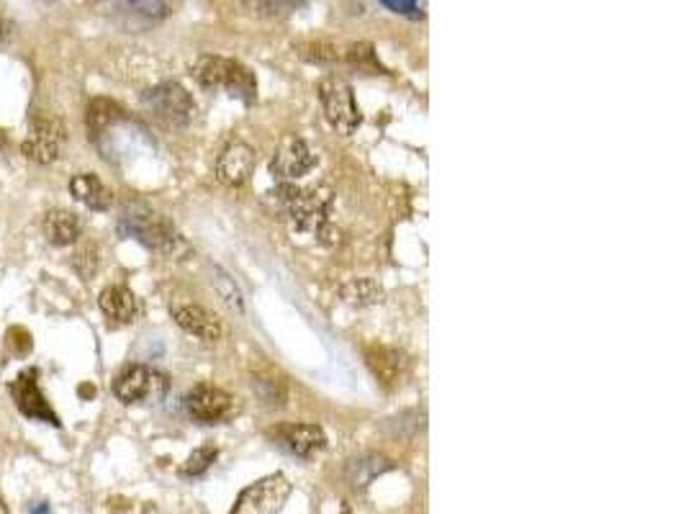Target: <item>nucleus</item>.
Returning <instances> with one entry per match:
<instances>
[{"instance_id":"obj_1","label":"nucleus","mask_w":686,"mask_h":514,"mask_svg":"<svg viewBox=\"0 0 686 514\" xmlns=\"http://www.w3.org/2000/svg\"><path fill=\"white\" fill-rule=\"evenodd\" d=\"M119 229H122V235L134 237L137 242L145 245V248L160 252V255L165 258H183L188 255L190 250L180 231L175 229L165 216L147 206V203H129V206L122 211Z\"/></svg>"},{"instance_id":"obj_2","label":"nucleus","mask_w":686,"mask_h":514,"mask_svg":"<svg viewBox=\"0 0 686 514\" xmlns=\"http://www.w3.org/2000/svg\"><path fill=\"white\" fill-rule=\"evenodd\" d=\"M267 199L275 201V206L294 222L296 229L324 237V231L329 227L327 216L332 209V191L327 186L296 188L283 183V186L267 193Z\"/></svg>"},{"instance_id":"obj_3","label":"nucleus","mask_w":686,"mask_h":514,"mask_svg":"<svg viewBox=\"0 0 686 514\" xmlns=\"http://www.w3.org/2000/svg\"><path fill=\"white\" fill-rule=\"evenodd\" d=\"M194 77L203 88H224L232 98L252 103L258 98V80L252 70H247L242 62L219 58V54H203L196 60Z\"/></svg>"},{"instance_id":"obj_4","label":"nucleus","mask_w":686,"mask_h":514,"mask_svg":"<svg viewBox=\"0 0 686 514\" xmlns=\"http://www.w3.org/2000/svg\"><path fill=\"white\" fill-rule=\"evenodd\" d=\"M170 381L165 373L150 368V365H126L113 378V397L122 404H158L167 397Z\"/></svg>"},{"instance_id":"obj_5","label":"nucleus","mask_w":686,"mask_h":514,"mask_svg":"<svg viewBox=\"0 0 686 514\" xmlns=\"http://www.w3.org/2000/svg\"><path fill=\"white\" fill-rule=\"evenodd\" d=\"M320 101L324 109L327 122L335 126L339 134H352L363 124V114H360V105L352 93L350 83H345L342 77L329 75L320 83Z\"/></svg>"},{"instance_id":"obj_6","label":"nucleus","mask_w":686,"mask_h":514,"mask_svg":"<svg viewBox=\"0 0 686 514\" xmlns=\"http://www.w3.org/2000/svg\"><path fill=\"white\" fill-rule=\"evenodd\" d=\"M291 497V481L283 474L260 478L239 494L232 514H278Z\"/></svg>"},{"instance_id":"obj_7","label":"nucleus","mask_w":686,"mask_h":514,"mask_svg":"<svg viewBox=\"0 0 686 514\" xmlns=\"http://www.w3.org/2000/svg\"><path fill=\"white\" fill-rule=\"evenodd\" d=\"M141 103L152 111L160 122L170 126H188L196 116V103L190 93L178 83H162V86L147 90Z\"/></svg>"},{"instance_id":"obj_8","label":"nucleus","mask_w":686,"mask_h":514,"mask_svg":"<svg viewBox=\"0 0 686 514\" xmlns=\"http://www.w3.org/2000/svg\"><path fill=\"white\" fill-rule=\"evenodd\" d=\"M9 391H11L13 401H16L18 412L24 414V417L34 419V422H47V425H52V427L62 425L52 406H49L47 397L39 389V371L37 368L21 371L18 376L9 384Z\"/></svg>"},{"instance_id":"obj_9","label":"nucleus","mask_w":686,"mask_h":514,"mask_svg":"<svg viewBox=\"0 0 686 514\" xmlns=\"http://www.w3.org/2000/svg\"><path fill=\"white\" fill-rule=\"evenodd\" d=\"M186 410L190 417L201 425H219V422L232 419L237 414V399L216 386L198 384L188 391Z\"/></svg>"},{"instance_id":"obj_10","label":"nucleus","mask_w":686,"mask_h":514,"mask_svg":"<svg viewBox=\"0 0 686 514\" xmlns=\"http://www.w3.org/2000/svg\"><path fill=\"white\" fill-rule=\"evenodd\" d=\"M62 147H65V124L52 116H34L28 137L21 145L26 158L39 162V165H49L60 158Z\"/></svg>"},{"instance_id":"obj_11","label":"nucleus","mask_w":686,"mask_h":514,"mask_svg":"<svg viewBox=\"0 0 686 514\" xmlns=\"http://www.w3.org/2000/svg\"><path fill=\"white\" fill-rule=\"evenodd\" d=\"M316 165V154L301 137H286L271 160V173L278 180H296Z\"/></svg>"},{"instance_id":"obj_12","label":"nucleus","mask_w":686,"mask_h":514,"mask_svg":"<svg viewBox=\"0 0 686 514\" xmlns=\"http://www.w3.org/2000/svg\"><path fill=\"white\" fill-rule=\"evenodd\" d=\"M254 150L245 142L226 145L216 160V175L226 186H245L254 173Z\"/></svg>"},{"instance_id":"obj_13","label":"nucleus","mask_w":686,"mask_h":514,"mask_svg":"<svg viewBox=\"0 0 686 514\" xmlns=\"http://www.w3.org/2000/svg\"><path fill=\"white\" fill-rule=\"evenodd\" d=\"M280 446L294 453L296 457H303V461H311L327 448V435L320 425H288L278 429Z\"/></svg>"},{"instance_id":"obj_14","label":"nucleus","mask_w":686,"mask_h":514,"mask_svg":"<svg viewBox=\"0 0 686 514\" xmlns=\"http://www.w3.org/2000/svg\"><path fill=\"white\" fill-rule=\"evenodd\" d=\"M101 312L116 324H132L139 316V301L126 286H105L98 296Z\"/></svg>"},{"instance_id":"obj_15","label":"nucleus","mask_w":686,"mask_h":514,"mask_svg":"<svg viewBox=\"0 0 686 514\" xmlns=\"http://www.w3.org/2000/svg\"><path fill=\"white\" fill-rule=\"evenodd\" d=\"M365 361L384 386H396L401 381V376H404V371H407V355L399 353V350H394V348H384V344L367 348Z\"/></svg>"},{"instance_id":"obj_16","label":"nucleus","mask_w":686,"mask_h":514,"mask_svg":"<svg viewBox=\"0 0 686 514\" xmlns=\"http://www.w3.org/2000/svg\"><path fill=\"white\" fill-rule=\"evenodd\" d=\"M80 229V220L67 209L47 211L45 220H41V231H45L47 242L54 245V248H67V245L77 242Z\"/></svg>"},{"instance_id":"obj_17","label":"nucleus","mask_w":686,"mask_h":514,"mask_svg":"<svg viewBox=\"0 0 686 514\" xmlns=\"http://www.w3.org/2000/svg\"><path fill=\"white\" fill-rule=\"evenodd\" d=\"M175 322H178L180 329H186L188 335L198 337V340H207V342H216L222 337V324L216 322V316H211L207 309L201 306H178L173 312Z\"/></svg>"},{"instance_id":"obj_18","label":"nucleus","mask_w":686,"mask_h":514,"mask_svg":"<svg viewBox=\"0 0 686 514\" xmlns=\"http://www.w3.org/2000/svg\"><path fill=\"white\" fill-rule=\"evenodd\" d=\"M70 193L75 196L77 201L85 203L93 211H109L113 203V193L103 186V180L93 173H80L70 180Z\"/></svg>"},{"instance_id":"obj_19","label":"nucleus","mask_w":686,"mask_h":514,"mask_svg":"<svg viewBox=\"0 0 686 514\" xmlns=\"http://www.w3.org/2000/svg\"><path fill=\"white\" fill-rule=\"evenodd\" d=\"M113 9L124 16V26H129L134 32L160 24L162 18L170 16V5L158 3V0H147V3H119Z\"/></svg>"},{"instance_id":"obj_20","label":"nucleus","mask_w":686,"mask_h":514,"mask_svg":"<svg viewBox=\"0 0 686 514\" xmlns=\"http://www.w3.org/2000/svg\"><path fill=\"white\" fill-rule=\"evenodd\" d=\"M126 111L119 103L109 101V98H96L88 105V129L90 137L98 139L101 134H105L109 129H113L119 122H124Z\"/></svg>"},{"instance_id":"obj_21","label":"nucleus","mask_w":686,"mask_h":514,"mask_svg":"<svg viewBox=\"0 0 686 514\" xmlns=\"http://www.w3.org/2000/svg\"><path fill=\"white\" fill-rule=\"evenodd\" d=\"M388 468H391V463H388V457L376 455V453H365V455L352 457V461H348V468H345V476H348V481H350L352 486H367L376 476L386 474Z\"/></svg>"},{"instance_id":"obj_22","label":"nucleus","mask_w":686,"mask_h":514,"mask_svg":"<svg viewBox=\"0 0 686 514\" xmlns=\"http://www.w3.org/2000/svg\"><path fill=\"white\" fill-rule=\"evenodd\" d=\"M381 296H384V291H381V286L373 278H356L350 280L348 286H342V299L348 301L350 306L378 304Z\"/></svg>"},{"instance_id":"obj_23","label":"nucleus","mask_w":686,"mask_h":514,"mask_svg":"<svg viewBox=\"0 0 686 514\" xmlns=\"http://www.w3.org/2000/svg\"><path fill=\"white\" fill-rule=\"evenodd\" d=\"M216 457H219V450H216V448H211V446H203V448L194 450V453H190L188 461L183 463L180 476H186V478H198V476H203L211 466H214Z\"/></svg>"},{"instance_id":"obj_24","label":"nucleus","mask_w":686,"mask_h":514,"mask_svg":"<svg viewBox=\"0 0 686 514\" xmlns=\"http://www.w3.org/2000/svg\"><path fill=\"white\" fill-rule=\"evenodd\" d=\"M214 286H216V291L222 293V299L226 301V306H229V309H237V312H242V309H245V301H242V293H239V288H237L235 280H232L229 276H224L222 271H216Z\"/></svg>"},{"instance_id":"obj_25","label":"nucleus","mask_w":686,"mask_h":514,"mask_svg":"<svg viewBox=\"0 0 686 514\" xmlns=\"http://www.w3.org/2000/svg\"><path fill=\"white\" fill-rule=\"evenodd\" d=\"M96 255H98V252H96L93 245H88V248H83V250L75 252L73 265H75V271L80 273L85 280L93 278V273H96V267H98V258Z\"/></svg>"},{"instance_id":"obj_26","label":"nucleus","mask_w":686,"mask_h":514,"mask_svg":"<svg viewBox=\"0 0 686 514\" xmlns=\"http://www.w3.org/2000/svg\"><path fill=\"white\" fill-rule=\"evenodd\" d=\"M5 348L11 355H26L32 350V335L24 327H11L5 335Z\"/></svg>"},{"instance_id":"obj_27","label":"nucleus","mask_w":686,"mask_h":514,"mask_svg":"<svg viewBox=\"0 0 686 514\" xmlns=\"http://www.w3.org/2000/svg\"><path fill=\"white\" fill-rule=\"evenodd\" d=\"M384 5L394 9L396 13H407V16H422V5L420 3H396V0H384Z\"/></svg>"},{"instance_id":"obj_28","label":"nucleus","mask_w":686,"mask_h":514,"mask_svg":"<svg viewBox=\"0 0 686 514\" xmlns=\"http://www.w3.org/2000/svg\"><path fill=\"white\" fill-rule=\"evenodd\" d=\"M28 514H52V506H49L47 502H34Z\"/></svg>"},{"instance_id":"obj_29","label":"nucleus","mask_w":686,"mask_h":514,"mask_svg":"<svg viewBox=\"0 0 686 514\" xmlns=\"http://www.w3.org/2000/svg\"><path fill=\"white\" fill-rule=\"evenodd\" d=\"M0 514H11L9 506H5V502H3V497H0Z\"/></svg>"},{"instance_id":"obj_30","label":"nucleus","mask_w":686,"mask_h":514,"mask_svg":"<svg viewBox=\"0 0 686 514\" xmlns=\"http://www.w3.org/2000/svg\"><path fill=\"white\" fill-rule=\"evenodd\" d=\"M0 37H3V16H0Z\"/></svg>"},{"instance_id":"obj_31","label":"nucleus","mask_w":686,"mask_h":514,"mask_svg":"<svg viewBox=\"0 0 686 514\" xmlns=\"http://www.w3.org/2000/svg\"><path fill=\"white\" fill-rule=\"evenodd\" d=\"M345 514H350V512H345Z\"/></svg>"}]
</instances>
